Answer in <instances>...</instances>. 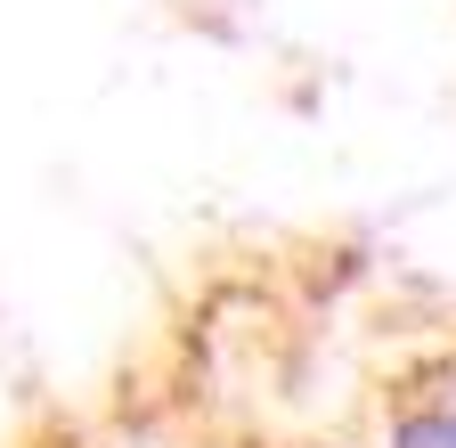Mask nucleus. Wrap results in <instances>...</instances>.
<instances>
[{"instance_id": "1", "label": "nucleus", "mask_w": 456, "mask_h": 448, "mask_svg": "<svg viewBox=\"0 0 456 448\" xmlns=\"http://www.w3.org/2000/svg\"><path fill=\"white\" fill-rule=\"evenodd\" d=\"M391 448H456V416H416V424H399Z\"/></svg>"}]
</instances>
